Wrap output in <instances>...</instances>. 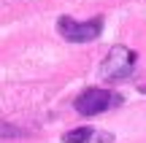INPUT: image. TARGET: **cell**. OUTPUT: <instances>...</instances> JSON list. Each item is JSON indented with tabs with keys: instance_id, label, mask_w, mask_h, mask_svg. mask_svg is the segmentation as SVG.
Masks as SVG:
<instances>
[{
	"instance_id": "6da1fadb",
	"label": "cell",
	"mask_w": 146,
	"mask_h": 143,
	"mask_svg": "<svg viewBox=\"0 0 146 143\" xmlns=\"http://www.w3.org/2000/svg\"><path fill=\"white\" fill-rule=\"evenodd\" d=\"M133 68H135V51L127 46H114L103 59L100 76L108 81H125V78H130Z\"/></svg>"
},
{
	"instance_id": "7a4b0ae2",
	"label": "cell",
	"mask_w": 146,
	"mask_h": 143,
	"mask_svg": "<svg viewBox=\"0 0 146 143\" xmlns=\"http://www.w3.org/2000/svg\"><path fill=\"white\" fill-rule=\"evenodd\" d=\"M57 30L65 41L70 43H87V41H95V38L103 32V16H95L89 22H76L70 16H60L57 22Z\"/></svg>"
},
{
	"instance_id": "3957f363",
	"label": "cell",
	"mask_w": 146,
	"mask_h": 143,
	"mask_svg": "<svg viewBox=\"0 0 146 143\" xmlns=\"http://www.w3.org/2000/svg\"><path fill=\"white\" fill-rule=\"evenodd\" d=\"M119 97L108 89H87L76 97V111L84 113V116H95V113H103L106 108L116 105Z\"/></svg>"
},
{
	"instance_id": "277c9868",
	"label": "cell",
	"mask_w": 146,
	"mask_h": 143,
	"mask_svg": "<svg viewBox=\"0 0 146 143\" xmlns=\"http://www.w3.org/2000/svg\"><path fill=\"white\" fill-rule=\"evenodd\" d=\"M92 132H95L92 127H76V130H70L68 135H62V140L65 143H89L92 140Z\"/></svg>"
},
{
	"instance_id": "5b68a950",
	"label": "cell",
	"mask_w": 146,
	"mask_h": 143,
	"mask_svg": "<svg viewBox=\"0 0 146 143\" xmlns=\"http://www.w3.org/2000/svg\"><path fill=\"white\" fill-rule=\"evenodd\" d=\"M22 130L19 127H14V124H5V122H0V138H22Z\"/></svg>"
},
{
	"instance_id": "8992f818",
	"label": "cell",
	"mask_w": 146,
	"mask_h": 143,
	"mask_svg": "<svg viewBox=\"0 0 146 143\" xmlns=\"http://www.w3.org/2000/svg\"><path fill=\"white\" fill-rule=\"evenodd\" d=\"M141 92H143V95H146V86H141Z\"/></svg>"
}]
</instances>
